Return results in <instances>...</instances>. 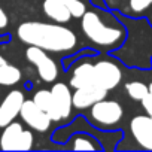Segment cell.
<instances>
[{
  "mask_svg": "<svg viewBox=\"0 0 152 152\" xmlns=\"http://www.w3.org/2000/svg\"><path fill=\"white\" fill-rule=\"evenodd\" d=\"M8 15L5 14V11L0 8V28H5L6 26H8Z\"/></svg>",
  "mask_w": 152,
  "mask_h": 152,
  "instance_id": "obj_22",
  "label": "cell"
},
{
  "mask_svg": "<svg viewBox=\"0 0 152 152\" xmlns=\"http://www.w3.org/2000/svg\"><path fill=\"white\" fill-rule=\"evenodd\" d=\"M5 63H6V60H5L2 55H0V66H2V64H5Z\"/></svg>",
  "mask_w": 152,
  "mask_h": 152,
  "instance_id": "obj_23",
  "label": "cell"
},
{
  "mask_svg": "<svg viewBox=\"0 0 152 152\" xmlns=\"http://www.w3.org/2000/svg\"><path fill=\"white\" fill-rule=\"evenodd\" d=\"M24 103V94L21 91H11L3 102L0 103V128H5L11 124L21 112Z\"/></svg>",
  "mask_w": 152,
  "mask_h": 152,
  "instance_id": "obj_7",
  "label": "cell"
},
{
  "mask_svg": "<svg viewBox=\"0 0 152 152\" xmlns=\"http://www.w3.org/2000/svg\"><path fill=\"white\" fill-rule=\"evenodd\" d=\"M124 110L119 103L113 100H100L91 106V116L97 124L102 125H115L122 119Z\"/></svg>",
  "mask_w": 152,
  "mask_h": 152,
  "instance_id": "obj_5",
  "label": "cell"
},
{
  "mask_svg": "<svg viewBox=\"0 0 152 152\" xmlns=\"http://www.w3.org/2000/svg\"><path fill=\"white\" fill-rule=\"evenodd\" d=\"M149 96H151V97H152V82H151V84H149Z\"/></svg>",
  "mask_w": 152,
  "mask_h": 152,
  "instance_id": "obj_24",
  "label": "cell"
},
{
  "mask_svg": "<svg viewBox=\"0 0 152 152\" xmlns=\"http://www.w3.org/2000/svg\"><path fill=\"white\" fill-rule=\"evenodd\" d=\"M70 85L73 88H82L94 85L93 82V64L91 63H82L75 69L73 78L70 79Z\"/></svg>",
  "mask_w": 152,
  "mask_h": 152,
  "instance_id": "obj_12",
  "label": "cell"
},
{
  "mask_svg": "<svg viewBox=\"0 0 152 152\" xmlns=\"http://www.w3.org/2000/svg\"><path fill=\"white\" fill-rule=\"evenodd\" d=\"M152 5V0H130V8L133 12H143Z\"/></svg>",
  "mask_w": 152,
  "mask_h": 152,
  "instance_id": "obj_20",
  "label": "cell"
},
{
  "mask_svg": "<svg viewBox=\"0 0 152 152\" xmlns=\"http://www.w3.org/2000/svg\"><path fill=\"white\" fill-rule=\"evenodd\" d=\"M121 69L112 61H99L93 64V82L106 91L113 90L121 82Z\"/></svg>",
  "mask_w": 152,
  "mask_h": 152,
  "instance_id": "obj_4",
  "label": "cell"
},
{
  "mask_svg": "<svg viewBox=\"0 0 152 152\" xmlns=\"http://www.w3.org/2000/svg\"><path fill=\"white\" fill-rule=\"evenodd\" d=\"M107 91L97 87V85H90V87H82L76 88V93L72 96V103L76 109H87L96 104L97 102L106 99Z\"/></svg>",
  "mask_w": 152,
  "mask_h": 152,
  "instance_id": "obj_8",
  "label": "cell"
},
{
  "mask_svg": "<svg viewBox=\"0 0 152 152\" xmlns=\"http://www.w3.org/2000/svg\"><path fill=\"white\" fill-rule=\"evenodd\" d=\"M51 94H52V100H54V104H55V109L60 115L61 119H66L69 115H70V110H72V93L69 90V87L63 82L60 84H55L51 90Z\"/></svg>",
  "mask_w": 152,
  "mask_h": 152,
  "instance_id": "obj_10",
  "label": "cell"
},
{
  "mask_svg": "<svg viewBox=\"0 0 152 152\" xmlns=\"http://www.w3.org/2000/svg\"><path fill=\"white\" fill-rule=\"evenodd\" d=\"M33 102L51 118V121H60V115L55 109V104H54V100H52V94L51 91H46V90H40L34 94L33 97Z\"/></svg>",
  "mask_w": 152,
  "mask_h": 152,
  "instance_id": "obj_13",
  "label": "cell"
},
{
  "mask_svg": "<svg viewBox=\"0 0 152 152\" xmlns=\"http://www.w3.org/2000/svg\"><path fill=\"white\" fill-rule=\"evenodd\" d=\"M125 90H127V94L133 100H139V102H142V99L149 93V87L146 84H143V82H139V81L128 82L125 85Z\"/></svg>",
  "mask_w": 152,
  "mask_h": 152,
  "instance_id": "obj_16",
  "label": "cell"
},
{
  "mask_svg": "<svg viewBox=\"0 0 152 152\" xmlns=\"http://www.w3.org/2000/svg\"><path fill=\"white\" fill-rule=\"evenodd\" d=\"M33 148V134L28 130H23L17 145H15V151H30Z\"/></svg>",
  "mask_w": 152,
  "mask_h": 152,
  "instance_id": "obj_18",
  "label": "cell"
},
{
  "mask_svg": "<svg viewBox=\"0 0 152 152\" xmlns=\"http://www.w3.org/2000/svg\"><path fill=\"white\" fill-rule=\"evenodd\" d=\"M130 128L136 142L142 148L152 151V118L143 115L134 116L131 119Z\"/></svg>",
  "mask_w": 152,
  "mask_h": 152,
  "instance_id": "obj_9",
  "label": "cell"
},
{
  "mask_svg": "<svg viewBox=\"0 0 152 152\" xmlns=\"http://www.w3.org/2000/svg\"><path fill=\"white\" fill-rule=\"evenodd\" d=\"M81 18V27L91 42L100 46H112L121 40L122 30L106 26L96 12H85Z\"/></svg>",
  "mask_w": 152,
  "mask_h": 152,
  "instance_id": "obj_2",
  "label": "cell"
},
{
  "mask_svg": "<svg viewBox=\"0 0 152 152\" xmlns=\"http://www.w3.org/2000/svg\"><path fill=\"white\" fill-rule=\"evenodd\" d=\"M43 12L48 18L58 24H64L72 18V12L66 5H63L58 0H45L43 2Z\"/></svg>",
  "mask_w": 152,
  "mask_h": 152,
  "instance_id": "obj_11",
  "label": "cell"
},
{
  "mask_svg": "<svg viewBox=\"0 0 152 152\" xmlns=\"http://www.w3.org/2000/svg\"><path fill=\"white\" fill-rule=\"evenodd\" d=\"M73 149L75 151H94L96 146L85 137H78L75 140V145H73Z\"/></svg>",
  "mask_w": 152,
  "mask_h": 152,
  "instance_id": "obj_19",
  "label": "cell"
},
{
  "mask_svg": "<svg viewBox=\"0 0 152 152\" xmlns=\"http://www.w3.org/2000/svg\"><path fill=\"white\" fill-rule=\"evenodd\" d=\"M26 55H27V60L37 69V73L42 78V81L54 82L57 79L58 67H57L55 61L51 57H48L45 49L37 48V46H28L26 51Z\"/></svg>",
  "mask_w": 152,
  "mask_h": 152,
  "instance_id": "obj_3",
  "label": "cell"
},
{
  "mask_svg": "<svg viewBox=\"0 0 152 152\" xmlns=\"http://www.w3.org/2000/svg\"><path fill=\"white\" fill-rule=\"evenodd\" d=\"M58 2L66 5L69 8V11L72 12V17H75V18H81L87 12V8L81 0H58Z\"/></svg>",
  "mask_w": 152,
  "mask_h": 152,
  "instance_id": "obj_17",
  "label": "cell"
},
{
  "mask_svg": "<svg viewBox=\"0 0 152 152\" xmlns=\"http://www.w3.org/2000/svg\"><path fill=\"white\" fill-rule=\"evenodd\" d=\"M23 131V125L18 124V122H11L5 127V131L0 137V148L3 151H15V145H17V140L20 137Z\"/></svg>",
  "mask_w": 152,
  "mask_h": 152,
  "instance_id": "obj_14",
  "label": "cell"
},
{
  "mask_svg": "<svg viewBox=\"0 0 152 152\" xmlns=\"http://www.w3.org/2000/svg\"><path fill=\"white\" fill-rule=\"evenodd\" d=\"M18 37L30 46H37L51 52H66L76 46V36L67 27L30 21L18 27Z\"/></svg>",
  "mask_w": 152,
  "mask_h": 152,
  "instance_id": "obj_1",
  "label": "cell"
},
{
  "mask_svg": "<svg viewBox=\"0 0 152 152\" xmlns=\"http://www.w3.org/2000/svg\"><path fill=\"white\" fill-rule=\"evenodd\" d=\"M21 79V72L20 69H17L12 64H2L0 66V85H5V87H11L18 84Z\"/></svg>",
  "mask_w": 152,
  "mask_h": 152,
  "instance_id": "obj_15",
  "label": "cell"
},
{
  "mask_svg": "<svg viewBox=\"0 0 152 152\" xmlns=\"http://www.w3.org/2000/svg\"><path fill=\"white\" fill-rule=\"evenodd\" d=\"M149 116H151V118H152V115H149Z\"/></svg>",
  "mask_w": 152,
  "mask_h": 152,
  "instance_id": "obj_25",
  "label": "cell"
},
{
  "mask_svg": "<svg viewBox=\"0 0 152 152\" xmlns=\"http://www.w3.org/2000/svg\"><path fill=\"white\" fill-rule=\"evenodd\" d=\"M20 116L23 121L36 131H46L51 125V118L33 102V100H24Z\"/></svg>",
  "mask_w": 152,
  "mask_h": 152,
  "instance_id": "obj_6",
  "label": "cell"
},
{
  "mask_svg": "<svg viewBox=\"0 0 152 152\" xmlns=\"http://www.w3.org/2000/svg\"><path fill=\"white\" fill-rule=\"evenodd\" d=\"M142 104H143V109L146 110V113L152 115V97L149 96V93L142 99Z\"/></svg>",
  "mask_w": 152,
  "mask_h": 152,
  "instance_id": "obj_21",
  "label": "cell"
}]
</instances>
